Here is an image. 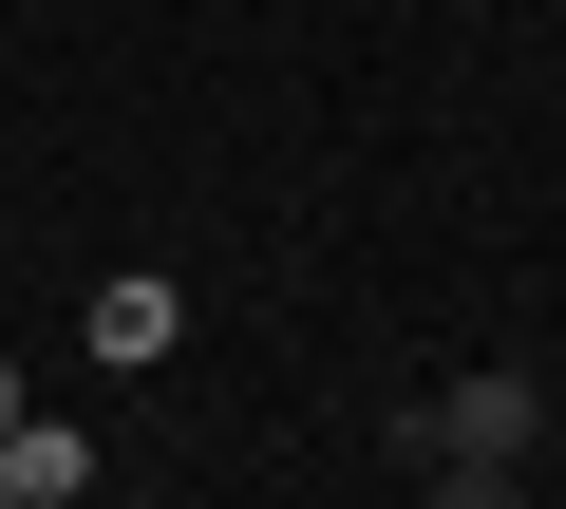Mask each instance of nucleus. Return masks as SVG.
I'll use <instances>...</instances> for the list:
<instances>
[{"label": "nucleus", "instance_id": "1", "mask_svg": "<svg viewBox=\"0 0 566 509\" xmlns=\"http://www.w3.org/2000/svg\"><path fill=\"white\" fill-rule=\"evenodd\" d=\"M528 434H547V378H528V359H453V378L397 415V453H510V471H528Z\"/></svg>", "mask_w": 566, "mask_h": 509}, {"label": "nucleus", "instance_id": "5", "mask_svg": "<svg viewBox=\"0 0 566 509\" xmlns=\"http://www.w3.org/2000/svg\"><path fill=\"white\" fill-rule=\"evenodd\" d=\"M20 415H39V396H20V359H0V434H20Z\"/></svg>", "mask_w": 566, "mask_h": 509}, {"label": "nucleus", "instance_id": "4", "mask_svg": "<svg viewBox=\"0 0 566 509\" xmlns=\"http://www.w3.org/2000/svg\"><path fill=\"white\" fill-rule=\"evenodd\" d=\"M416 471H434V509H528V471H510V453H416Z\"/></svg>", "mask_w": 566, "mask_h": 509}, {"label": "nucleus", "instance_id": "3", "mask_svg": "<svg viewBox=\"0 0 566 509\" xmlns=\"http://www.w3.org/2000/svg\"><path fill=\"white\" fill-rule=\"evenodd\" d=\"M0 471H20V509H76V490H95V434H57V415H20V434H0Z\"/></svg>", "mask_w": 566, "mask_h": 509}, {"label": "nucleus", "instance_id": "2", "mask_svg": "<svg viewBox=\"0 0 566 509\" xmlns=\"http://www.w3.org/2000/svg\"><path fill=\"white\" fill-rule=\"evenodd\" d=\"M76 340H95V359H114V378H151V359H170V340H189V303H170V284H151V265H114V284H95V321H76Z\"/></svg>", "mask_w": 566, "mask_h": 509}, {"label": "nucleus", "instance_id": "6", "mask_svg": "<svg viewBox=\"0 0 566 509\" xmlns=\"http://www.w3.org/2000/svg\"><path fill=\"white\" fill-rule=\"evenodd\" d=\"M0 509H20V471H0Z\"/></svg>", "mask_w": 566, "mask_h": 509}]
</instances>
